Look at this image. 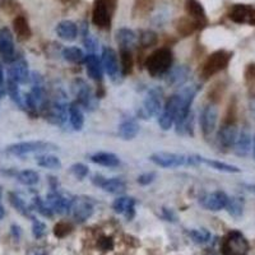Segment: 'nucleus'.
Instances as JSON below:
<instances>
[{
	"mask_svg": "<svg viewBox=\"0 0 255 255\" xmlns=\"http://www.w3.org/2000/svg\"><path fill=\"white\" fill-rule=\"evenodd\" d=\"M145 68L152 77L166 74L172 65V52L170 48L161 47L153 51L145 59Z\"/></svg>",
	"mask_w": 255,
	"mask_h": 255,
	"instance_id": "obj_1",
	"label": "nucleus"
},
{
	"mask_svg": "<svg viewBox=\"0 0 255 255\" xmlns=\"http://www.w3.org/2000/svg\"><path fill=\"white\" fill-rule=\"evenodd\" d=\"M231 52L226 50H218L210 54L208 59L204 62L203 67L200 69V75L203 79H209L210 77L216 75L217 73L227 68L230 60H231Z\"/></svg>",
	"mask_w": 255,
	"mask_h": 255,
	"instance_id": "obj_2",
	"label": "nucleus"
},
{
	"mask_svg": "<svg viewBox=\"0 0 255 255\" xmlns=\"http://www.w3.org/2000/svg\"><path fill=\"white\" fill-rule=\"evenodd\" d=\"M58 145L45 140H29V142H20L10 144L7 147V152L13 156H24L28 153H46L55 151Z\"/></svg>",
	"mask_w": 255,
	"mask_h": 255,
	"instance_id": "obj_3",
	"label": "nucleus"
},
{
	"mask_svg": "<svg viewBox=\"0 0 255 255\" xmlns=\"http://www.w3.org/2000/svg\"><path fill=\"white\" fill-rule=\"evenodd\" d=\"M249 241L240 231H231L225 236V239L221 245L223 255H248Z\"/></svg>",
	"mask_w": 255,
	"mask_h": 255,
	"instance_id": "obj_4",
	"label": "nucleus"
},
{
	"mask_svg": "<svg viewBox=\"0 0 255 255\" xmlns=\"http://www.w3.org/2000/svg\"><path fill=\"white\" fill-rule=\"evenodd\" d=\"M73 93L77 97V104L79 106H83L86 110H94L97 107V100L94 97L93 92L91 87L87 84V82L83 79H75L71 86Z\"/></svg>",
	"mask_w": 255,
	"mask_h": 255,
	"instance_id": "obj_5",
	"label": "nucleus"
},
{
	"mask_svg": "<svg viewBox=\"0 0 255 255\" xmlns=\"http://www.w3.org/2000/svg\"><path fill=\"white\" fill-rule=\"evenodd\" d=\"M149 161L153 162L156 166L163 168H175L189 165V157L184 155H178V153H170V152H156L151 155Z\"/></svg>",
	"mask_w": 255,
	"mask_h": 255,
	"instance_id": "obj_6",
	"label": "nucleus"
},
{
	"mask_svg": "<svg viewBox=\"0 0 255 255\" xmlns=\"http://www.w3.org/2000/svg\"><path fill=\"white\" fill-rule=\"evenodd\" d=\"M162 110V91L160 88H153L145 97L143 107L139 111V115L143 119H148L151 116H159Z\"/></svg>",
	"mask_w": 255,
	"mask_h": 255,
	"instance_id": "obj_7",
	"label": "nucleus"
},
{
	"mask_svg": "<svg viewBox=\"0 0 255 255\" xmlns=\"http://www.w3.org/2000/svg\"><path fill=\"white\" fill-rule=\"evenodd\" d=\"M113 12L104 0H94L93 8H92V23L97 28L107 29L111 26V17Z\"/></svg>",
	"mask_w": 255,
	"mask_h": 255,
	"instance_id": "obj_8",
	"label": "nucleus"
},
{
	"mask_svg": "<svg viewBox=\"0 0 255 255\" xmlns=\"http://www.w3.org/2000/svg\"><path fill=\"white\" fill-rule=\"evenodd\" d=\"M217 120H218V109L214 102H210L200 114V128L204 137L212 136L217 126Z\"/></svg>",
	"mask_w": 255,
	"mask_h": 255,
	"instance_id": "obj_9",
	"label": "nucleus"
},
{
	"mask_svg": "<svg viewBox=\"0 0 255 255\" xmlns=\"http://www.w3.org/2000/svg\"><path fill=\"white\" fill-rule=\"evenodd\" d=\"M0 58L9 64L16 59L13 33L7 27L0 28Z\"/></svg>",
	"mask_w": 255,
	"mask_h": 255,
	"instance_id": "obj_10",
	"label": "nucleus"
},
{
	"mask_svg": "<svg viewBox=\"0 0 255 255\" xmlns=\"http://www.w3.org/2000/svg\"><path fill=\"white\" fill-rule=\"evenodd\" d=\"M46 203L54 213L58 214H65L70 212L71 203H73V199L70 198H67L65 195L60 194L59 191L52 190L47 194L46 197Z\"/></svg>",
	"mask_w": 255,
	"mask_h": 255,
	"instance_id": "obj_11",
	"label": "nucleus"
},
{
	"mask_svg": "<svg viewBox=\"0 0 255 255\" xmlns=\"http://www.w3.org/2000/svg\"><path fill=\"white\" fill-rule=\"evenodd\" d=\"M102 68L106 71L111 79H116L120 73V64L117 59L116 51L111 47H104L102 55H101Z\"/></svg>",
	"mask_w": 255,
	"mask_h": 255,
	"instance_id": "obj_12",
	"label": "nucleus"
},
{
	"mask_svg": "<svg viewBox=\"0 0 255 255\" xmlns=\"http://www.w3.org/2000/svg\"><path fill=\"white\" fill-rule=\"evenodd\" d=\"M9 79L14 81L18 84H24L29 81V70H28V63L26 59L20 58L14 59L13 62L10 63L9 70Z\"/></svg>",
	"mask_w": 255,
	"mask_h": 255,
	"instance_id": "obj_13",
	"label": "nucleus"
},
{
	"mask_svg": "<svg viewBox=\"0 0 255 255\" xmlns=\"http://www.w3.org/2000/svg\"><path fill=\"white\" fill-rule=\"evenodd\" d=\"M70 212L77 222H84L93 214V204L88 199L77 198V199H73Z\"/></svg>",
	"mask_w": 255,
	"mask_h": 255,
	"instance_id": "obj_14",
	"label": "nucleus"
},
{
	"mask_svg": "<svg viewBox=\"0 0 255 255\" xmlns=\"http://www.w3.org/2000/svg\"><path fill=\"white\" fill-rule=\"evenodd\" d=\"M239 136V129L236 121H223L218 132V142L222 147H233Z\"/></svg>",
	"mask_w": 255,
	"mask_h": 255,
	"instance_id": "obj_15",
	"label": "nucleus"
},
{
	"mask_svg": "<svg viewBox=\"0 0 255 255\" xmlns=\"http://www.w3.org/2000/svg\"><path fill=\"white\" fill-rule=\"evenodd\" d=\"M229 18L235 23H250L255 18V8L249 4H235L230 9Z\"/></svg>",
	"mask_w": 255,
	"mask_h": 255,
	"instance_id": "obj_16",
	"label": "nucleus"
},
{
	"mask_svg": "<svg viewBox=\"0 0 255 255\" xmlns=\"http://www.w3.org/2000/svg\"><path fill=\"white\" fill-rule=\"evenodd\" d=\"M185 13L189 18L197 22L198 26H204L207 24V13L204 9L203 4L198 1V0H185Z\"/></svg>",
	"mask_w": 255,
	"mask_h": 255,
	"instance_id": "obj_17",
	"label": "nucleus"
},
{
	"mask_svg": "<svg viewBox=\"0 0 255 255\" xmlns=\"http://www.w3.org/2000/svg\"><path fill=\"white\" fill-rule=\"evenodd\" d=\"M227 202H229V195H227L225 191L218 190L206 195V197L202 199V206H203L206 209L217 212V210L225 209Z\"/></svg>",
	"mask_w": 255,
	"mask_h": 255,
	"instance_id": "obj_18",
	"label": "nucleus"
},
{
	"mask_svg": "<svg viewBox=\"0 0 255 255\" xmlns=\"http://www.w3.org/2000/svg\"><path fill=\"white\" fill-rule=\"evenodd\" d=\"M113 209L119 214H124L128 220H132L136 214V199L129 197H119L114 200Z\"/></svg>",
	"mask_w": 255,
	"mask_h": 255,
	"instance_id": "obj_19",
	"label": "nucleus"
},
{
	"mask_svg": "<svg viewBox=\"0 0 255 255\" xmlns=\"http://www.w3.org/2000/svg\"><path fill=\"white\" fill-rule=\"evenodd\" d=\"M86 63V69H87V74L90 75L93 81L101 82L102 81V75H104V68H102V63L98 59V56L94 54H90L84 59Z\"/></svg>",
	"mask_w": 255,
	"mask_h": 255,
	"instance_id": "obj_20",
	"label": "nucleus"
},
{
	"mask_svg": "<svg viewBox=\"0 0 255 255\" xmlns=\"http://www.w3.org/2000/svg\"><path fill=\"white\" fill-rule=\"evenodd\" d=\"M116 42L120 50H132L138 42V37L132 29L120 28L116 32Z\"/></svg>",
	"mask_w": 255,
	"mask_h": 255,
	"instance_id": "obj_21",
	"label": "nucleus"
},
{
	"mask_svg": "<svg viewBox=\"0 0 255 255\" xmlns=\"http://www.w3.org/2000/svg\"><path fill=\"white\" fill-rule=\"evenodd\" d=\"M233 147H235L236 155H249V152L252 149V134H250V130L248 128H244L241 132H239V136H237Z\"/></svg>",
	"mask_w": 255,
	"mask_h": 255,
	"instance_id": "obj_22",
	"label": "nucleus"
},
{
	"mask_svg": "<svg viewBox=\"0 0 255 255\" xmlns=\"http://www.w3.org/2000/svg\"><path fill=\"white\" fill-rule=\"evenodd\" d=\"M13 29L14 32H16L17 37H18L21 41H27V40L31 39V36H32V31H31L28 21H27V18L23 16V14L14 17Z\"/></svg>",
	"mask_w": 255,
	"mask_h": 255,
	"instance_id": "obj_23",
	"label": "nucleus"
},
{
	"mask_svg": "<svg viewBox=\"0 0 255 255\" xmlns=\"http://www.w3.org/2000/svg\"><path fill=\"white\" fill-rule=\"evenodd\" d=\"M56 35L64 41H74L78 36V26L71 21H62L56 26Z\"/></svg>",
	"mask_w": 255,
	"mask_h": 255,
	"instance_id": "obj_24",
	"label": "nucleus"
},
{
	"mask_svg": "<svg viewBox=\"0 0 255 255\" xmlns=\"http://www.w3.org/2000/svg\"><path fill=\"white\" fill-rule=\"evenodd\" d=\"M194 160L197 163H204V165L209 166V167L214 168L217 171L221 172H227V174H237L240 172V168L236 167L233 165H229V163H225V162L216 161V160H209L206 159V157H200V156H194Z\"/></svg>",
	"mask_w": 255,
	"mask_h": 255,
	"instance_id": "obj_25",
	"label": "nucleus"
},
{
	"mask_svg": "<svg viewBox=\"0 0 255 255\" xmlns=\"http://www.w3.org/2000/svg\"><path fill=\"white\" fill-rule=\"evenodd\" d=\"M91 161L96 165L105 166V167H116L120 165L119 157L110 152H97L91 156Z\"/></svg>",
	"mask_w": 255,
	"mask_h": 255,
	"instance_id": "obj_26",
	"label": "nucleus"
},
{
	"mask_svg": "<svg viewBox=\"0 0 255 255\" xmlns=\"http://www.w3.org/2000/svg\"><path fill=\"white\" fill-rule=\"evenodd\" d=\"M187 77H189V69L185 67V65H180V67H176V68L171 69V70L167 71V83L171 84V86H181L186 82Z\"/></svg>",
	"mask_w": 255,
	"mask_h": 255,
	"instance_id": "obj_27",
	"label": "nucleus"
},
{
	"mask_svg": "<svg viewBox=\"0 0 255 255\" xmlns=\"http://www.w3.org/2000/svg\"><path fill=\"white\" fill-rule=\"evenodd\" d=\"M197 22H194L189 17H181L175 21V28L178 31V33L183 37H187V36L193 35L195 32V29L198 28Z\"/></svg>",
	"mask_w": 255,
	"mask_h": 255,
	"instance_id": "obj_28",
	"label": "nucleus"
},
{
	"mask_svg": "<svg viewBox=\"0 0 255 255\" xmlns=\"http://www.w3.org/2000/svg\"><path fill=\"white\" fill-rule=\"evenodd\" d=\"M155 8V0H136L133 4V18H144L152 13Z\"/></svg>",
	"mask_w": 255,
	"mask_h": 255,
	"instance_id": "obj_29",
	"label": "nucleus"
},
{
	"mask_svg": "<svg viewBox=\"0 0 255 255\" xmlns=\"http://www.w3.org/2000/svg\"><path fill=\"white\" fill-rule=\"evenodd\" d=\"M69 114V121H70L71 126L74 130H81L84 125V116L83 113L81 110V106L77 102L69 105L68 107Z\"/></svg>",
	"mask_w": 255,
	"mask_h": 255,
	"instance_id": "obj_30",
	"label": "nucleus"
},
{
	"mask_svg": "<svg viewBox=\"0 0 255 255\" xmlns=\"http://www.w3.org/2000/svg\"><path fill=\"white\" fill-rule=\"evenodd\" d=\"M119 136L125 140H132L136 138L139 133V125L134 120H125L119 125Z\"/></svg>",
	"mask_w": 255,
	"mask_h": 255,
	"instance_id": "obj_31",
	"label": "nucleus"
},
{
	"mask_svg": "<svg viewBox=\"0 0 255 255\" xmlns=\"http://www.w3.org/2000/svg\"><path fill=\"white\" fill-rule=\"evenodd\" d=\"M101 189L106 193L110 194H123L126 190V184L123 179L120 178H111V179H105L102 185H101Z\"/></svg>",
	"mask_w": 255,
	"mask_h": 255,
	"instance_id": "obj_32",
	"label": "nucleus"
},
{
	"mask_svg": "<svg viewBox=\"0 0 255 255\" xmlns=\"http://www.w3.org/2000/svg\"><path fill=\"white\" fill-rule=\"evenodd\" d=\"M36 162H37V165L44 168H50V170H59V168H62V161H60V159L54 155H48V153L37 156L36 157Z\"/></svg>",
	"mask_w": 255,
	"mask_h": 255,
	"instance_id": "obj_33",
	"label": "nucleus"
},
{
	"mask_svg": "<svg viewBox=\"0 0 255 255\" xmlns=\"http://www.w3.org/2000/svg\"><path fill=\"white\" fill-rule=\"evenodd\" d=\"M134 67L132 50H120V71L123 75H129Z\"/></svg>",
	"mask_w": 255,
	"mask_h": 255,
	"instance_id": "obj_34",
	"label": "nucleus"
},
{
	"mask_svg": "<svg viewBox=\"0 0 255 255\" xmlns=\"http://www.w3.org/2000/svg\"><path fill=\"white\" fill-rule=\"evenodd\" d=\"M63 58L69 63H73V64H81L84 62L83 51H82L79 47H75V46H71V47H65L63 50Z\"/></svg>",
	"mask_w": 255,
	"mask_h": 255,
	"instance_id": "obj_35",
	"label": "nucleus"
},
{
	"mask_svg": "<svg viewBox=\"0 0 255 255\" xmlns=\"http://www.w3.org/2000/svg\"><path fill=\"white\" fill-rule=\"evenodd\" d=\"M225 209L233 218H239V217L242 216V212H244V202L240 198L229 197V202H227Z\"/></svg>",
	"mask_w": 255,
	"mask_h": 255,
	"instance_id": "obj_36",
	"label": "nucleus"
},
{
	"mask_svg": "<svg viewBox=\"0 0 255 255\" xmlns=\"http://www.w3.org/2000/svg\"><path fill=\"white\" fill-rule=\"evenodd\" d=\"M16 178L18 180V183H21L22 185H26V186L36 185L40 180L39 174L33 171V170H23V171H20L16 175Z\"/></svg>",
	"mask_w": 255,
	"mask_h": 255,
	"instance_id": "obj_37",
	"label": "nucleus"
},
{
	"mask_svg": "<svg viewBox=\"0 0 255 255\" xmlns=\"http://www.w3.org/2000/svg\"><path fill=\"white\" fill-rule=\"evenodd\" d=\"M0 9L8 16H20L22 7L17 0H0Z\"/></svg>",
	"mask_w": 255,
	"mask_h": 255,
	"instance_id": "obj_38",
	"label": "nucleus"
},
{
	"mask_svg": "<svg viewBox=\"0 0 255 255\" xmlns=\"http://www.w3.org/2000/svg\"><path fill=\"white\" fill-rule=\"evenodd\" d=\"M9 202L21 214L31 217V209L27 207V204L24 203V200H23L20 195H17L16 193H9Z\"/></svg>",
	"mask_w": 255,
	"mask_h": 255,
	"instance_id": "obj_39",
	"label": "nucleus"
},
{
	"mask_svg": "<svg viewBox=\"0 0 255 255\" xmlns=\"http://www.w3.org/2000/svg\"><path fill=\"white\" fill-rule=\"evenodd\" d=\"M7 92H8V94L10 96V98H12V100H13L14 102L18 105V106H21V107L24 106V104H23V97H22V94H21L18 83H16L14 81L9 79V78H8V82H7Z\"/></svg>",
	"mask_w": 255,
	"mask_h": 255,
	"instance_id": "obj_40",
	"label": "nucleus"
},
{
	"mask_svg": "<svg viewBox=\"0 0 255 255\" xmlns=\"http://www.w3.org/2000/svg\"><path fill=\"white\" fill-rule=\"evenodd\" d=\"M139 44L140 46H143L144 48L147 47H152V46H155L157 42H159V36L157 33L153 32V31H143L139 36Z\"/></svg>",
	"mask_w": 255,
	"mask_h": 255,
	"instance_id": "obj_41",
	"label": "nucleus"
},
{
	"mask_svg": "<svg viewBox=\"0 0 255 255\" xmlns=\"http://www.w3.org/2000/svg\"><path fill=\"white\" fill-rule=\"evenodd\" d=\"M189 236L193 239L194 242L197 244H206V242L209 241L210 239V232L206 229H195L189 231Z\"/></svg>",
	"mask_w": 255,
	"mask_h": 255,
	"instance_id": "obj_42",
	"label": "nucleus"
},
{
	"mask_svg": "<svg viewBox=\"0 0 255 255\" xmlns=\"http://www.w3.org/2000/svg\"><path fill=\"white\" fill-rule=\"evenodd\" d=\"M33 208H35V210H37V212L44 217L51 218L52 214H54V212L51 210V208L48 207L47 203H46L45 200H42L40 197L33 198Z\"/></svg>",
	"mask_w": 255,
	"mask_h": 255,
	"instance_id": "obj_43",
	"label": "nucleus"
},
{
	"mask_svg": "<svg viewBox=\"0 0 255 255\" xmlns=\"http://www.w3.org/2000/svg\"><path fill=\"white\" fill-rule=\"evenodd\" d=\"M69 171H70V174L73 175L75 179L83 180V179L87 178L88 167L86 165H83V163H74V165L70 166Z\"/></svg>",
	"mask_w": 255,
	"mask_h": 255,
	"instance_id": "obj_44",
	"label": "nucleus"
},
{
	"mask_svg": "<svg viewBox=\"0 0 255 255\" xmlns=\"http://www.w3.org/2000/svg\"><path fill=\"white\" fill-rule=\"evenodd\" d=\"M71 230H73V227H71L70 223L68 222H59L58 225H56L55 227H54V233H55L56 237H65L67 235H69V233L71 232Z\"/></svg>",
	"mask_w": 255,
	"mask_h": 255,
	"instance_id": "obj_45",
	"label": "nucleus"
},
{
	"mask_svg": "<svg viewBox=\"0 0 255 255\" xmlns=\"http://www.w3.org/2000/svg\"><path fill=\"white\" fill-rule=\"evenodd\" d=\"M32 233L35 236L36 239H41L44 237L46 233V226L45 223L41 222V221L36 220V218H32Z\"/></svg>",
	"mask_w": 255,
	"mask_h": 255,
	"instance_id": "obj_46",
	"label": "nucleus"
},
{
	"mask_svg": "<svg viewBox=\"0 0 255 255\" xmlns=\"http://www.w3.org/2000/svg\"><path fill=\"white\" fill-rule=\"evenodd\" d=\"M83 44L88 51H91V54H93V52L97 50V46H98L97 40L94 39L93 36L91 35V33H87L86 36H83Z\"/></svg>",
	"mask_w": 255,
	"mask_h": 255,
	"instance_id": "obj_47",
	"label": "nucleus"
},
{
	"mask_svg": "<svg viewBox=\"0 0 255 255\" xmlns=\"http://www.w3.org/2000/svg\"><path fill=\"white\" fill-rule=\"evenodd\" d=\"M155 179H156V172H145V174L139 175L138 180L137 181H138V184L145 186V185L152 184V183L155 181Z\"/></svg>",
	"mask_w": 255,
	"mask_h": 255,
	"instance_id": "obj_48",
	"label": "nucleus"
},
{
	"mask_svg": "<svg viewBox=\"0 0 255 255\" xmlns=\"http://www.w3.org/2000/svg\"><path fill=\"white\" fill-rule=\"evenodd\" d=\"M245 81L248 84L255 82V64H249L245 69Z\"/></svg>",
	"mask_w": 255,
	"mask_h": 255,
	"instance_id": "obj_49",
	"label": "nucleus"
},
{
	"mask_svg": "<svg viewBox=\"0 0 255 255\" xmlns=\"http://www.w3.org/2000/svg\"><path fill=\"white\" fill-rule=\"evenodd\" d=\"M163 217H165L166 220L167 221H175L176 220V216H175V213L172 212V209H168V208H163Z\"/></svg>",
	"mask_w": 255,
	"mask_h": 255,
	"instance_id": "obj_50",
	"label": "nucleus"
},
{
	"mask_svg": "<svg viewBox=\"0 0 255 255\" xmlns=\"http://www.w3.org/2000/svg\"><path fill=\"white\" fill-rule=\"evenodd\" d=\"M105 3L107 4V7L110 8L111 12H115V9H116V5H117V0H104Z\"/></svg>",
	"mask_w": 255,
	"mask_h": 255,
	"instance_id": "obj_51",
	"label": "nucleus"
},
{
	"mask_svg": "<svg viewBox=\"0 0 255 255\" xmlns=\"http://www.w3.org/2000/svg\"><path fill=\"white\" fill-rule=\"evenodd\" d=\"M12 233H13V236H14V239H20V236H21V229L18 226H17V225H13V226H12Z\"/></svg>",
	"mask_w": 255,
	"mask_h": 255,
	"instance_id": "obj_52",
	"label": "nucleus"
},
{
	"mask_svg": "<svg viewBox=\"0 0 255 255\" xmlns=\"http://www.w3.org/2000/svg\"><path fill=\"white\" fill-rule=\"evenodd\" d=\"M59 1L64 5H75L77 3H79V0H59Z\"/></svg>",
	"mask_w": 255,
	"mask_h": 255,
	"instance_id": "obj_53",
	"label": "nucleus"
},
{
	"mask_svg": "<svg viewBox=\"0 0 255 255\" xmlns=\"http://www.w3.org/2000/svg\"><path fill=\"white\" fill-rule=\"evenodd\" d=\"M3 84H4V70L1 64H0V88L3 87Z\"/></svg>",
	"mask_w": 255,
	"mask_h": 255,
	"instance_id": "obj_54",
	"label": "nucleus"
},
{
	"mask_svg": "<svg viewBox=\"0 0 255 255\" xmlns=\"http://www.w3.org/2000/svg\"><path fill=\"white\" fill-rule=\"evenodd\" d=\"M28 255H46V254L42 252L41 249H35V250H32V252L29 253Z\"/></svg>",
	"mask_w": 255,
	"mask_h": 255,
	"instance_id": "obj_55",
	"label": "nucleus"
},
{
	"mask_svg": "<svg viewBox=\"0 0 255 255\" xmlns=\"http://www.w3.org/2000/svg\"><path fill=\"white\" fill-rule=\"evenodd\" d=\"M4 216H5V209H4V207L0 203V220H3Z\"/></svg>",
	"mask_w": 255,
	"mask_h": 255,
	"instance_id": "obj_56",
	"label": "nucleus"
},
{
	"mask_svg": "<svg viewBox=\"0 0 255 255\" xmlns=\"http://www.w3.org/2000/svg\"><path fill=\"white\" fill-rule=\"evenodd\" d=\"M1 193H3V191H1V186H0V200H1Z\"/></svg>",
	"mask_w": 255,
	"mask_h": 255,
	"instance_id": "obj_57",
	"label": "nucleus"
},
{
	"mask_svg": "<svg viewBox=\"0 0 255 255\" xmlns=\"http://www.w3.org/2000/svg\"><path fill=\"white\" fill-rule=\"evenodd\" d=\"M253 149H254V157H255V138H254V148Z\"/></svg>",
	"mask_w": 255,
	"mask_h": 255,
	"instance_id": "obj_58",
	"label": "nucleus"
}]
</instances>
